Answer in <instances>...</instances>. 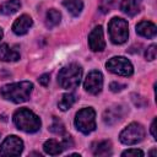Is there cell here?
Wrapping results in <instances>:
<instances>
[{"mask_svg": "<svg viewBox=\"0 0 157 157\" xmlns=\"http://www.w3.org/2000/svg\"><path fill=\"white\" fill-rule=\"evenodd\" d=\"M33 90V83L29 81H21L5 85L0 88V94L4 99L13 103H22L28 101Z\"/></svg>", "mask_w": 157, "mask_h": 157, "instance_id": "obj_1", "label": "cell"}, {"mask_svg": "<svg viewBox=\"0 0 157 157\" xmlns=\"http://www.w3.org/2000/svg\"><path fill=\"white\" fill-rule=\"evenodd\" d=\"M12 119L16 128L25 132H36L40 129V125H42L39 117L27 108L17 109Z\"/></svg>", "mask_w": 157, "mask_h": 157, "instance_id": "obj_2", "label": "cell"}, {"mask_svg": "<svg viewBox=\"0 0 157 157\" xmlns=\"http://www.w3.org/2000/svg\"><path fill=\"white\" fill-rule=\"evenodd\" d=\"M82 77V69L77 64H69L64 66L58 74V83L61 88L74 90L76 88Z\"/></svg>", "mask_w": 157, "mask_h": 157, "instance_id": "obj_3", "label": "cell"}, {"mask_svg": "<svg viewBox=\"0 0 157 157\" xmlns=\"http://www.w3.org/2000/svg\"><path fill=\"white\" fill-rule=\"evenodd\" d=\"M75 126L83 134H90L96 129V112L93 108H82L76 113Z\"/></svg>", "mask_w": 157, "mask_h": 157, "instance_id": "obj_4", "label": "cell"}, {"mask_svg": "<svg viewBox=\"0 0 157 157\" xmlns=\"http://www.w3.org/2000/svg\"><path fill=\"white\" fill-rule=\"evenodd\" d=\"M108 32L110 40L114 44H123L128 40L129 29L128 22L120 17H113L108 23Z\"/></svg>", "mask_w": 157, "mask_h": 157, "instance_id": "obj_5", "label": "cell"}, {"mask_svg": "<svg viewBox=\"0 0 157 157\" xmlns=\"http://www.w3.org/2000/svg\"><path fill=\"white\" fill-rule=\"evenodd\" d=\"M145 134V128L141 124L131 123L120 132L119 140L124 145H135L144 140Z\"/></svg>", "mask_w": 157, "mask_h": 157, "instance_id": "obj_6", "label": "cell"}, {"mask_svg": "<svg viewBox=\"0 0 157 157\" xmlns=\"http://www.w3.org/2000/svg\"><path fill=\"white\" fill-rule=\"evenodd\" d=\"M105 67L110 72L120 76H131L134 72L132 64L124 56H113L107 61Z\"/></svg>", "mask_w": 157, "mask_h": 157, "instance_id": "obj_7", "label": "cell"}, {"mask_svg": "<svg viewBox=\"0 0 157 157\" xmlns=\"http://www.w3.org/2000/svg\"><path fill=\"white\" fill-rule=\"evenodd\" d=\"M23 151V142L16 135L7 136L0 145V156H18Z\"/></svg>", "mask_w": 157, "mask_h": 157, "instance_id": "obj_8", "label": "cell"}, {"mask_svg": "<svg viewBox=\"0 0 157 157\" xmlns=\"http://www.w3.org/2000/svg\"><path fill=\"white\" fill-rule=\"evenodd\" d=\"M85 90L91 94H98L103 88V75L98 70H92L83 83Z\"/></svg>", "mask_w": 157, "mask_h": 157, "instance_id": "obj_9", "label": "cell"}, {"mask_svg": "<svg viewBox=\"0 0 157 157\" xmlns=\"http://www.w3.org/2000/svg\"><path fill=\"white\" fill-rule=\"evenodd\" d=\"M88 45L92 52H102L105 48L102 26H96L88 34Z\"/></svg>", "mask_w": 157, "mask_h": 157, "instance_id": "obj_10", "label": "cell"}, {"mask_svg": "<svg viewBox=\"0 0 157 157\" xmlns=\"http://www.w3.org/2000/svg\"><path fill=\"white\" fill-rule=\"evenodd\" d=\"M125 115V108L123 105H113L104 110L103 120L108 125H114L119 123Z\"/></svg>", "mask_w": 157, "mask_h": 157, "instance_id": "obj_11", "label": "cell"}, {"mask_svg": "<svg viewBox=\"0 0 157 157\" xmlns=\"http://www.w3.org/2000/svg\"><path fill=\"white\" fill-rule=\"evenodd\" d=\"M32 25H33V21L31 18V16H28V15H21L18 18L15 20V22L12 25V31L17 36H23V34H26L29 31V28L32 27Z\"/></svg>", "mask_w": 157, "mask_h": 157, "instance_id": "obj_12", "label": "cell"}, {"mask_svg": "<svg viewBox=\"0 0 157 157\" xmlns=\"http://www.w3.org/2000/svg\"><path fill=\"white\" fill-rule=\"evenodd\" d=\"M136 32L145 38H153L157 33V27L151 21H140L136 25Z\"/></svg>", "mask_w": 157, "mask_h": 157, "instance_id": "obj_13", "label": "cell"}, {"mask_svg": "<svg viewBox=\"0 0 157 157\" xmlns=\"http://www.w3.org/2000/svg\"><path fill=\"white\" fill-rule=\"evenodd\" d=\"M20 59V52L17 48H12L9 44H0V60L11 63V61H17Z\"/></svg>", "mask_w": 157, "mask_h": 157, "instance_id": "obj_14", "label": "cell"}, {"mask_svg": "<svg viewBox=\"0 0 157 157\" xmlns=\"http://www.w3.org/2000/svg\"><path fill=\"white\" fill-rule=\"evenodd\" d=\"M92 151H93L94 156H101V157L110 156L112 155V144L108 140L96 142L92 145Z\"/></svg>", "mask_w": 157, "mask_h": 157, "instance_id": "obj_15", "label": "cell"}, {"mask_svg": "<svg viewBox=\"0 0 157 157\" xmlns=\"http://www.w3.org/2000/svg\"><path fill=\"white\" fill-rule=\"evenodd\" d=\"M43 150L47 155H50V156H56L59 153L63 152L64 150V146H63V142H59L54 139H50V140H47L43 145Z\"/></svg>", "mask_w": 157, "mask_h": 157, "instance_id": "obj_16", "label": "cell"}, {"mask_svg": "<svg viewBox=\"0 0 157 157\" xmlns=\"http://www.w3.org/2000/svg\"><path fill=\"white\" fill-rule=\"evenodd\" d=\"M120 10L128 16H135L140 12V5L137 0H121Z\"/></svg>", "mask_w": 157, "mask_h": 157, "instance_id": "obj_17", "label": "cell"}, {"mask_svg": "<svg viewBox=\"0 0 157 157\" xmlns=\"http://www.w3.org/2000/svg\"><path fill=\"white\" fill-rule=\"evenodd\" d=\"M21 7V1L20 0H7L0 5V13L2 15H12L18 11Z\"/></svg>", "mask_w": 157, "mask_h": 157, "instance_id": "obj_18", "label": "cell"}, {"mask_svg": "<svg viewBox=\"0 0 157 157\" xmlns=\"http://www.w3.org/2000/svg\"><path fill=\"white\" fill-rule=\"evenodd\" d=\"M61 21V13L55 10V9H50L48 10L47 15H45V26L48 28H54L56 27Z\"/></svg>", "mask_w": 157, "mask_h": 157, "instance_id": "obj_19", "label": "cell"}, {"mask_svg": "<svg viewBox=\"0 0 157 157\" xmlns=\"http://www.w3.org/2000/svg\"><path fill=\"white\" fill-rule=\"evenodd\" d=\"M63 5L66 7V10L72 15V16H78L83 9V2L82 0H64Z\"/></svg>", "mask_w": 157, "mask_h": 157, "instance_id": "obj_20", "label": "cell"}, {"mask_svg": "<svg viewBox=\"0 0 157 157\" xmlns=\"http://www.w3.org/2000/svg\"><path fill=\"white\" fill-rule=\"evenodd\" d=\"M75 101H76V98H75V94H74V93H65V94H63L61 98L59 99L58 105H59L60 110L65 112V110L70 109V108L74 105Z\"/></svg>", "mask_w": 157, "mask_h": 157, "instance_id": "obj_21", "label": "cell"}, {"mask_svg": "<svg viewBox=\"0 0 157 157\" xmlns=\"http://www.w3.org/2000/svg\"><path fill=\"white\" fill-rule=\"evenodd\" d=\"M49 130H50L52 132L56 134V135H61V134H64V131H65V126H64V124H63L58 118H55V117H54L53 123H52V125H50Z\"/></svg>", "mask_w": 157, "mask_h": 157, "instance_id": "obj_22", "label": "cell"}, {"mask_svg": "<svg viewBox=\"0 0 157 157\" xmlns=\"http://www.w3.org/2000/svg\"><path fill=\"white\" fill-rule=\"evenodd\" d=\"M156 53H157L156 45H155V44L150 45V47L146 49V52H145V58H146V60H150V61L155 60V59H156Z\"/></svg>", "mask_w": 157, "mask_h": 157, "instance_id": "obj_23", "label": "cell"}, {"mask_svg": "<svg viewBox=\"0 0 157 157\" xmlns=\"http://www.w3.org/2000/svg\"><path fill=\"white\" fill-rule=\"evenodd\" d=\"M121 156H128V157H131V156L137 157V156H140V157H142V156H144V152H142L141 150H137V148H130V150L124 151V152L121 153Z\"/></svg>", "mask_w": 157, "mask_h": 157, "instance_id": "obj_24", "label": "cell"}, {"mask_svg": "<svg viewBox=\"0 0 157 157\" xmlns=\"http://www.w3.org/2000/svg\"><path fill=\"white\" fill-rule=\"evenodd\" d=\"M112 4H113V0H101L99 7H101V10H102L103 12H107V11H109V9L112 7Z\"/></svg>", "mask_w": 157, "mask_h": 157, "instance_id": "obj_25", "label": "cell"}, {"mask_svg": "<svg viewBox=\"0 0 157 157\" xmlns=\"http://www.w3.org/2000/svg\"><path fill=\"white\" fill-rule=\"evenodd\" d=\"M109 87H110V90H112L113 92H120V91H123V90L125 88V85L118 83V82H112Z\"/></svg>", "mask_w": 157, "mask_h": 157, "instance_id": "obj_26", "label": "cell"}, {"mask_svg": "<svg viewBox=\"0 0 157 157\" xmlns=\"http://www.w3.org/2000/svg\"><path fill=\"white\" fill-rule=\"evenodd\" d=\"M39 83L42 85V86H48L49 85V80H50V76L48 75V74H43L39 78Z\"/></svg>", "mask_w": 157, "mask_h": 157, "instance_id": "obj_27", "label": "cell"}, {"mask_svg": "<svg viewBox=\"0 0 157 157\" xmlns=\"http://www.w3.org/2000/svg\"><path fill=\"white\" fill-rule=\"evenodd\" d=\"M151 134H152L153 139H157V134H156V118L152 120V124H151Z\"/></svg>", "mask_w": 157, "mask_h": 157, "instance_id": "obj_28", "label": "cell"}, {"mask_svg": "<svg viewBox=\"0 0 157 157\" xmlns=\"http://www.w3.org/2000/svg\"><path fill=\"white\" fill-rule=\"evenodd\" d=\"M1 38H2V29L0 28V39H1Z\"/></svg>", "mask_w": 157, "mask_h": 157, "instance_id": "obj_29", "label": "cell"}]
</instances>
